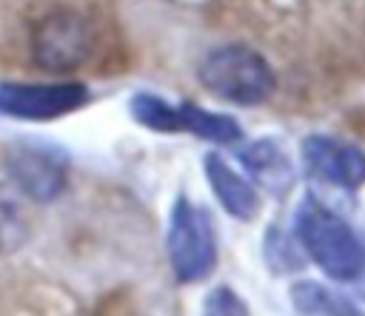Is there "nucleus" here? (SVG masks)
<instances>
[{
    "label": "nucleus",
    "instance_id": "1",
    "mask_svg": "<svg viewBox=\"0 0 365 316\" xmlns=\"http://www.w3.org/2000/svg\"><path fill=\"white\" fill-rule=\"evenodd\" d=\"M294 236L302 253L334 282H359L365 270V242L336 211L305 196L294 214Z\"/></svg>",
    "mask_w": 365,
    "mask_h": 316
},
{
    "label": "nucleus",
    "instance_id": "2",
    "mask_svg": "<svg viewBox=\"0 0 365 316\" xmlns=\"http://www.w3.org/2000/svg\"><path fill=\"white\" fill-rule=\"evenodd\" d=\"M197 80L208 94L245 108L262 105L277 88L271 63L257 48L242 43L217 46L202 54L197 65Z\"/></svg>",
    "mask_w": 365,
    "mask_h": 316
},
{
    "label": "nucleus",
    "instance_id": "3",
    "mask_svg": "<svg viewBox=\"0 0 365 316\" xmlns=\"http://www.w3.org/2000/svg\"><path fill=\"white\" fill-rule=\"evenodd\" d=\"M165 251H168V265L177 282L194 285V282L208 279L220 256L217 225H214L211 211L197 205L185 194H180L168 214Z\"/></svg>",
    "mask_w": 365,
    "mask_h": 316
},
{
    "label": "nucleus",
    "instance_id": "4",
    "mask_svg": "<svg viewBox=\"0 0 365 316\" xmlns=\"http://www.w3.org/2000/svg\"><path fill=\"white\" fill-rule=\"evenodd\" d=\"M3 168L9 182L31 202H51L68 182V154L54 142H14L6 151Z\"/></svg>",
    "mask_w": 365,
    "mask_h": 316
},
{
    "label": "nucleus",
    "instance_id": "5",
    "mask_svg": "<svg viewBox=\"0 0 365 316\" xmlns=\"http://www.w3.org/2000/svg\"><path fill=\"white\" fill-rule=\"evenodd\" d=\"M88 102V88L77 80L54 83H0V117L48 122L74 114Z\"/></svg>",
    "mask_w": 365,
    "mask_h": 316
},
{
    "label": "nucleus",
    "instance_id": "6",
    "mask_svg": "<svg viewBox=\"0 0 365 316\" xmlns=\"http://www.w3.org/2000/svg\"><path fill=\"white\" fill-rule=\"evenodd\" d=\"M91 54L88 23L68 9L46 14L31 31V60L43 71H71Z\"/></svg>",
    "mask_w": 365,
    "mask_h": 316
},
{
    "label": "nucleus",
    "instance_id": "7",
    "mask_svg": "<svg viewBox=\"0 0 365 316\" xmlns=\"http://www.w3.org/2000/svg\"><path fill=\"white\" fill-rule=\"evenodd\" d=\"M299 151L314 179L336 191H356L365 185V151L359 145L331 134H308Z\"/></svg>",
    "mask_w": 365,
    "mask_h": 316
},
{
    "label": "nucleus",
    "instance_id": "8",
    "mask_svg": "<svg viewBox=\"0 0 365 316\" xmlns=\"http://www.w3.org/2000/svg\"><path fill=\"white\" fill-rule=\"evenodd\" d=\"M245 177L254 182L257 191H265L277 202H282L297 185V165L285 145L274 137H259L237 151Z\"/></svg>",
    "mask_w": 365,
    "mask_h": 316
},
{
    "label": "nucleus",
    "instance_id": "9",
    "mask_svg": "<svg viewBox=\"0 0 365 316\" xmlns=\"http://www.w3.org/2000/svg\"><path fill=\"white\" fill-rule=\"evenodd\" d=\"M202 171L217 202L225 208L228 216L240 222H251L259 214V194L254 182L245 174H240L225 157H220L217 151H208L202 157Z\"/></svg>",
    "mask_w": 365,
    "mask_h": 316
},
{
    "label": "nucleus",
    "instance_id": "10",
    "mask_svg": "<svg viewBox=\"0 0 365 316\" xmlns=\"http://www.w3.org/2000/svg\"><path fill=\"white\" fill-rule=\"evenodd\" d=\"M291 305L299 313H311V316H356L359 307L342 296L339 290H334L325 282H314V279H299L288 288Z\"/></svg>",
    "mask_w": 365,
    "mask_h": 316
},
{
    "label": "nucleus",
    "instance_id": "11",
    "mask_svg": "<svg viewBox=\"0 0 365 316\" xmlns=\"http://www.w3.org/2000/svg\"><path fill=\"white\" fill-rule=\"evenodd\" d=\"M180 125H182V131H188L205 142H220V145L240 142V137H242V128L234 117L208 111L191 100L180 102Z\"/></svg>",
    "mask_w": 365,
    "mask_h": 316
},
{
    "label": "nucleus",
    "instance_id": "12",
    "mask_svg": "<svg viewBox=\"0 0 365 316\" xmlns=\"http://www.w3.org/2000/svg\"><path fill=\"white\" fill-rule=\"evenodd\" d=\"M128 114L134 122H140L148 131L157 134H177L182 131L180 125V105H171L165 97L151 94V91H137L128 100Z\"/></svg>",
    "mask_w": 365,
    "mask_h": 316
},
{
    "label": "nucleus",
    "instance_id": "13",
    "mask_svg": "<svg viewBox=\"0 0 365 316\" xmlns=\"http://www.w3.org/2000/svg\"><path fill=\"white\" fill-rule=\"evenodd\" d=\"M265 259H268V268L277 270V273L299 268L297 236L294 233H282L277 225H271L268 233H265Z\"/></svg>",
    "mask_w": 365,
    "mask_h": 316
},
{
    "label": "nucleus",
    "instance_id": "14",
    "mask_svg": "<svg viewBox=\"0 0 365 316\" xmlns=\"http://www.w3.org/2000/svg\"><path fill=\"white\" fill-rule=\"evenodd\" d=\"M26 236V225H23V214L14 196L0 191V251H11L23 242Z\"/></svg>",
    "mask_w": 365,
    "mask_h": 316
},
{
    "label": "nucleus",
    "instance_id": "15",
    "mask_svg": "<svg viewBox=\"0 0 365 316\" xmlns=\"http://www.w3.org/2000/svg\"><path fill=\"white\" fill-rule=\"evenodd\" d=\"M202 313H214V316H245L248 307H245V302H242L228 285H217V288L205 296Z\"/></svg>",
    "mask_w": 365,
    "mask_h": 316
}]
</instances>
